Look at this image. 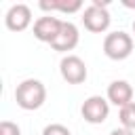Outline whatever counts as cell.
<instances>
[{
  "mask_svg": "<svg viewBox=\"0 0 135 135\" xmlns=\"http://www.w3.org/2000/svg\"><path fill=\"white\" fill-rule=\"evenodd\" d=\"M59 72H61V78L68 84H82L86 80V76H89L86 63L78 55H65L59 61Z\"/></svg>",
  "mask_w": 135,
  "mask_h": 135,
  "instance_id": "cell-5",
  "label": "cell"
},
{
  "mask_svg": "<svg viewBox=\"0 0 135 135\" xmlns=\"http://www.w3.org/2000/svg\"><path fill=\"white\" fill-rule=\"evenodd\" d=\"M105 99L114 103L116 108H124L133 101V86L127 80H112L108 84V95Z\"/></svg>",
  "mask_w": 135,
  "mask_h": 135,
  "instance_id": "cell-9",
  "label": "cell"
},
{
  "mask_svg": "<svg viewBox=\"0 0 135 135\" xmlns=\"http://www.w3.org/2000/svg\"><path fill=\"white\" fill-rule=\"evenodd\" d=\"M118 118H120V124H122V129L135 131V101H131L129 105L120 108V112H118Z\"/></svg>",
  "mask_w": 135,
  "mask_h": 135,
  "instance_id": "cell-11",
  "label": "cell"
},
{
  "mask_svg": "<svg viewBox=\"0 0 135 135\" xmlns=\"http://www.w3.org/2000/svg\"><path fill=\"white\" fill-rule=\"evenodd\" d=\"M0 135H21L19 124L11 122V120H2L0 122Z\"/></svg>",
  "mask_w": 135,
  "mask_h": 135,
  "instance_id": "cell-13",
  "label": "cell"
},
{
  "mask_svg": "<svg viewBox=\"0 0 135 135\" xmlns=\"http://www.w3.org/2000/svg\"><path fill=\"white\" fill-rule=\"evenodd\" d=\"M110 135H135L133 131H129V129H114V131H110Z\"/></svg>",
  "mask_w": 135,
  "mask_h": 135,
  "instance_id": "cell-14",
  "label": "cell"
},
{
  "mask_svg": "<svg viewBox=\"0 0 135 135\" xmlns=\"http://www.w3.org/2000/svg\"><path fill=\"white\" fill-rule=\"evenodd\" d=\"M78 40H80V34H78V27L72 23V21H63V27L59 32V36L53 40V49L59 51V53H68V51H74L78 46Z\"/></svg>",
  "mask_w": 135,
  "mask_h": 135,
  "instance_id": "cell-8",
  "label": "cell"
},
{
  "mask_svg": "<svg viewBox=\"0 0 135 135\" xmlns=\"http://www.w3.org/2000/svg\"><path fill=\"white\" fill-rule=\"evenodd\" d=\"M42 11H61V13H78L80 8H82V2L80 0H51V2H46V0H42L40 4H38Z\"/></svg>",
  "mask_w": 135,
  "mask_h": 135,
  "instance_id": "cell-10",
  "label": "cell"
},
{
  "mask_svg": "<svg viewBox=\"0 0 135 135\" xmlns=\"http://www.w3.org/2000/svg\"><path fill=\"white\" fill-rule=\"evenodd\" d=\"M80 114H82V118L86 122L101 124L110 116V101L105 97H101V95H91V97L84 99V103L80 108Z\"/></svg>",
  "mask_w": 135,
  "mask_h": 135,
  "instance_id": "cell-4",
  "label": "cell"
},
{
  "mask_svg": "<svg viewBox=\"0 0 135 135\" xmlns=\"http://www.w3.org/2000/svg\"><path fill=\"white\" fill-rule=\"evenodd\" d=\"M4 25L11 32H23L32 25V8L27 4H13L4 15Z\"/></svg>",
  "mask_w": 135,
  "mask_h": 135,
  "instance_id": "cell-7",
  "label": "cell"
},
{
  "mask_svg": "<svg viewBox=\"0 0 135 135\" xmlns=\"http://www.w3.org/2000/svg\"><path fill=\"white\" fill-rule=\"evenodd\" d=\"M82 23H84V30H89L91 34H103V32H108V27L112 23V17L108 13V2L93 0L84 8V13H82Z\"/></svg>",
  "mask_w": 135,
  "mask_h": 135,
  "instance_id": "cell-2",
  "label": "cell"
},
{
  "mask_svg": "<svg viewBox=\"0 0 135 135\" xmlns=\"http://www.w3.org/2000/svg\"><path fill=\"white\" fill-rule=\"evenodd\" d=\"M124 6H135V2H122Z\"/></svg>",
  "mask_w": 135,
  "mask_h": 135,
  "instance_id": "cell-15",
  "label": "cell"
},
{
  "mask_svg": "<svg viewBox=\"0 0 135 135\" xmlns=\"http://www.w3.org/2000/svg\"><path fill=\"white\" fill-rule=\"evenodd\" d=\"M63 27V21L59 17H53V15H44V17H38L34 21V38L40 40V42H49L53 44V40L59 36Z\"/></svg>",
  "mask_w": 135,
  "mask_h": 135,
  "instance_id": "cell-6",
  "label": "cell"
},
{
  "mask_svg": "<svg viewBox=\"0 0 135 135\" xmlns=\"http://www.w3.org/2000/svg\"><path fill=\"white\" fill-rule=\"evenodd\" d=\"M42 135H72L68 127L59 124V122H53V124H46L42 129Z\"/></svg>",
  "mask_w": 135,
  "mask_h": 135,
  "instance_id": "cell-12",
  "label": "cell"
},
{
  "mask_svg": "<svg viewBox=\"0 0 135 135\" xmlns=\"http://www.w3.org/2000/svg\"><path fill=\"white\" fill-rule=\"evenodd\" d=\"M133 34H135V21H133Z\"/></svg>",
  "mask_w": 135,
  "mask_h": 135,
  "instance_id": "cell-16",
  "label": "cell"
},
{
  "mask_svg": "<svg viewBox=\"0 0 135 135\" xmlns=\"http://www.w3.org/2000/svg\"><path fill=\"white\" fill-rule=\"evenodd\" d=\"M15 101L21 110H38L46 101V86L36 78H25L15 89Z\"/></svg>",
  "mask_w": 135,
  "mask_h": 135,
  "instance_id": "cell-1",
  "label": "cell"
},
{
  "mask_svg": "<svg viewBox=\"0 0 135 135\" xmlns=\"http://www.w3.org/2000/svg\"><path fill=\"white\" fill-rule=\"evenodd\" d=\"M103 53L112 61L127 59L133 53V38H131V34H127L122 30L105 34V38H103Z\"/></svg>",
  "mask_w": 135,
  "mask_h": 135,
  "instance_id": "cell-3",
  "label": "cell"
}]
</instances>
